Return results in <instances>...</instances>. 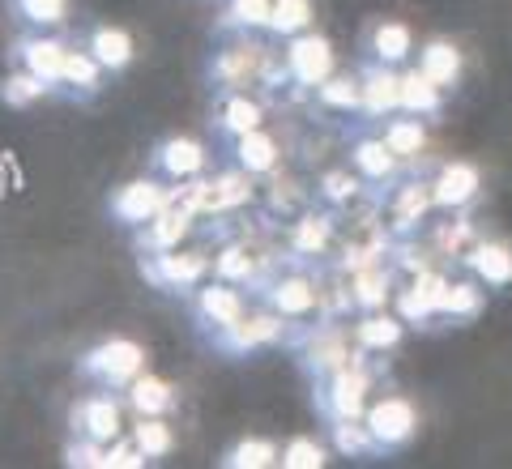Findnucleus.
I'll use <instances>...</instances> for the list:
<instances>
[{
  "instance_id": "19",
  "label": "nucleus",
  "mask_w": 512,
  "mask_h": 469,
  "mask_svg": "<svg viewBox=\"0 0 512 469\" xmlns=\"http://www.w3.org/2000/svg\"><path fill=\"white\" fill-rule=\"evenodd\" d=\"M222 150H227V163L256 175V180H265V175H274L278 163H282V145L265 133V128H256V133H244L235 141H222Z\"/></svg>"
},
{
  "instance_id": "43",
  "label": "nucleus",
  "mask_w": 512,
  "mask_h": 469,
  "mask_svg": "<svg viewBox=\"0 0 512 469\" xmlns=\"http://www.w3.org/2000/svg\"><path fill=\"white\" fill-rule=\"evenodd\" d=\"M431 244H436V252H444V256H461V261H466V252L478 244V231L466 218H448Z\"/></svg>"
},
{
  "instance_id": "21",
  "label": "nucleus",
  "mask_w": 512,
  "mask_h": 469,
  "mask_svg": "<svg viewBox=\"0 0 512 469\" xmlns=\"http://www.w3.org/2000/svg\"><path fill=\"white\" fill-rule=\"evenodd\" d=\"M350 167L363 175V184L372 188H397V175H402V158L389 150V141L384 137H359L350 145Z\"/></svg>"
},
{
  "instance_id": "5",
  "label": "nucleus",
  "mask_w": 512,
  "mask_h": 469,
  "mask_svg": "<svg viewBox=\"0 0 512 469\" xmlns=\"http://www.w3.org/2000/svg\"><path fill=\"white\" fill-rule=\"evenodd\" d=\"M256 299L265 307H274L282 312L286 320H295V325H308V316H325V303H320V286L308 269L291 265L286 269L282 261L274 265V273L256 286Z\"/></svg>"
},
{
  "instance_id": "32",
  "label": "nucleus",
  "mask_w": 512,
  "mask_h": 469,
  "mask_svg": "<svg viewBox=\"0 0 512 469\" xmlns=\"http://www.w3.org/2000/svg\"><path fill=\"white\" fill-rule=\"evenodd\" d=\"M325 440H329V448L338 452V457H355V461H376V457H384L380 444L372 440V431H367L363 418L329 423V427H325Z\"/></svg>"
},
{
  "instance_id": "12",
  "label": "nucleus",
  "mask_w": 512,
  "mask_h": 469,
  "mask_svg": "<svg viewBox=\"0 0 512 469\" xmlns=\"http://www.w3.org/2000/svg\"><path fill=\"white\" fill-rule=\"evenodd\" d=\"M197 209H192L180 192H171V201L167 209L158 214L154 222H146L141 231H133V256H154V252H171V248H180L188 231L197 226Z\"/></svg>"
},
{
  "instance_id": "30",
  "label": "nucleus",
  "mask_w": 512,
  "mask_h": 469,
  "mask_svg": "<svg viewBox=\"0 0 512 469\" xmlns=\"http://www.w3.org/2000/svg\"><path fill=\"white\" fill-rule=\"evenodd\" d=\"M419 69L436 82L440 90H457L461 73H466V60H461V47L448 39H427L419 52Z\"/></svg>"
},
{
  "instance_id": "45",
  "label": "nucleus",
  "mask_w": 512,
  "mask_h": 469,
  "mask_svg": "<svg viewBox=\"0 0 512 469\" xmlns=\"http://www.w3.org/2000/svg\"><path fill=\"white\" fill-rule=\"evenodd\" d=\"M393 239H372V244H350L342 256H338V269L342 273H359V269H372L384 261V248H389Z\"/></svg>"
},
{
  "instance_id": "29",
  "label": "nucleus",
  "mask_w": 512,
  "mask_h": 469,
  "mask_svg": "<svg viewBox=\"0 0 512 469\" xmlns=\"http://www.w3.org/2000/svg\"><path fill=\"white\" fill-rule=\"evenodd\" d=\"M329 239H333L329 218L320 209H303L291 226V235H286V248H291L295 261H316V256L329 252Z\"/></svg>"
},
{
  "instance_id": "10",
  "label": "nucleus",
  "mask_w": 512,
  "mask_h": 469,
  "mask_svg": "<svg viewBox=\"0 0 512 469\" xmlns=\"http://www.w3.org/2000/svg\"><path fill=\"white\" fill-rule=\"evenodd\" d=\"M124 410L128 401L116 388H90L73 401L69 410V435H86L94 444H111L124 435Z\"/></svg>"
},
{
  "instance_id": "18",
  "label": "nucleus",
  "mask_w": 512,
  "mask_h": 469,
  "mask_svg": "<svg viewBox=\"0 0 512 469\" xmlns=\"http://www.w3.org/2000/svg\"><path fill=\"white\" fill-rule=\"evenodd\" d=\"M478 192H483V175L470 163H444L431 175V201H436V209H448V214L470 209L478 201Z\"/></svg>"
},
{
  "instance_id": "40",
  "label": "nucleus",
  "mask_w": 512,
  "mask_h": 469,
  "mask_svg": "<svg viewBox=\"0 0 512 469\" xmlns=\"http://www.w3.org/2000/svg\"><path fill=\"white\" fill-rule=\"evenodd\" d=\"M363 175L350 167V171H325L320 175V188H316V197L325 201V209H346V205H355L359 201V192H363Z\"/></svg>"
},
{
  "instance_id": "23",
  "label": "nucleus",
  "mask_w": 512,
  "mask_h": 469,
  "mask_svg": "<svg viewBox=\"0 0 512 469\" xmlns=\"http://www.w3.org/2000/svg\"><path fill=\"white\" fill-rule=\"evenodd\" d=\"M393 290H397V265H372V269H359L350 273V307L363 316V312H380V307L393 303Z\"/></svg>"
},
{
  "instance_id": "7",
  "label": "nucleus",
  "mask_w": 512,
  "mask_h": 469,
  "mask_svg": "<svg viewBox=\"0 0 512 469\" xmlns=\"http://www.w3.org/2000/svg\"><path fill=\"white\" fill-rule=\"evenodd\" d=\"M252 295L244 286H235V282H222V278H214L210 286H197L188 295V312H192V329H197V337L205 342V337H214V333H222V329H231L235 320H244L248 312H252Z\"/></svg>"
},
{
  "instance_id": "22",
  "label": "nucleus",
  "mask_w": 512,
  "mask_h": 469,
  "mask_svg": "<svg viewBox=\"0 0 512 469\" xmlns=\"http://www.w3.org/2000/svg\"><path fill=\"white\" fill-rule=\"evenodd\" d=\"M82 47L103 64L111 77H120L124 69H133V60H137L133 35H128V30H120V26H107V22H94L86 35H82Z\"/></svg>"
},
{
  "instance_id": "27",
  "label": "nucleus",
  "mask_w": 512,
  "mask_h": 469,
  "mask_svg": "<svg viewBox=\"0 0 512 469\" xmlns=\"http://www.w3.org/2000/svg\"><path fill=\"white\" fill-rule=\"evenodd\" d=\"M124 401H128V410H133V414L167 418V414L175 410V388H171V380L154 376V371H141L137 380H128Z\"/></svg>"
},
{
  "instance_id": "31",
  "label": "nucleus",
  "mask_w": 512,
  "mask_h": 469,
  "mask_svg": "<svg viewBox=\"0 0 512 469\" xmlns=\"http://www.w3.org/2000/svg\"><path fill=\"white\" fill-rule=\"evenodd\" d=\"M380 137L389 141L397 158H419L427 150V120L410 116V111H393L389 120H380Z\"/></svg>"
},
{
  "instance_id": "33",
  "label": "nucleus",
  "mask_w": 512,
  "mask_h": 469,
  "mask_svg": "<svg viewBox=\"0 0 512 469\" xmlns=\"http://www.w3.org/2000/svg\"><path fill=\"white\" fill-rule=\"evenodd\" d=\"M5 9L22 30H64L69 26V0H5Z\"/></svg>"
},
{
  "instance_id": "2",
  "label": "nucleus",
  "mask_w": 512,
  "mask_h": 469,
  "mask_svg": "<svg viewBox=\"0 0 512 469\" xmlns=\"http://www.w3.org/2000/svg\"><path fill=\"white\" fill-rule=\"evenodd\" d=\"M295 329H299L295 320H286L282 312H274V307H265L256 299L244 320H235L231 329L205 337V346H210L218 359H248V354L265 350V346H291Z\"/></svg>"
},
{
  "instance_id": "44",
  "label": "nucleus",
  "mask_w": 512,
  "mask_h": 469,
  "mask_svg": "<svg viewBox=\"0 0 512 469\" xmlns=\"http://www.w3.org/2000/svg\"><path fill=\"white\" fill-rule=\"evenodd\" d=\"M141 465H150V457L137 448L133 435H120V440L103 448V469H141Z\"/></svg>"
},
{
  "instance_id": "37",
  "label": "nucleus",
  "mask_w": 512,
  "mask_h": 469,
  "mask_svg": "<svg viewBox=\"0 0 512 469\" xmlns=\"http://www.w3.org/2000/svg\"><path fill=\"white\" fill-rule=\"evenodd\" d=\"M312 0H274V9H269V26H265V35L269 39H295L303 35V30H312Z\"/></svg>"
},
{
  "instance_id": "3",
  "label": "nucleus",
  "mask_w": 512,
  "mask_h": 469,
  "mask_svg": "<svg viewBox=\"0 0 512 469\" xmlns=\"http://www.w3.org/2000/svg\"><path fill=\"white\" fill-rule=\"evenodd\" d=\"M316 384V418L320 423H346V418H363L367 414V393H372V367L367 354L359 350L355 363H346L342 371H333Z\"/></svg>"
},
{
  "instance_id": "46",
  "label": "nucleus",
  "mask_w": 512,
  "mask_h": 469,
  "mask_svg": "<svg viewBox=\"0 0 512 469\" xmlns=\"http://www.w3.org/2000/svg\"><path fill=\"white\" fill-rule=\"evenodd\" d=\"M103 448L107 444H94V440H86V435H69L60 461L69 469H103Z\"/></svg>"
},
{
  "instance_id": "39",
  "label": "nucleus",
  "mask_w": 512,
  "mask_h": 469,
  "mask_svg": "<svg viewBox=\"0 0 512 469\" xmlns=\"http://www.w3.org/2000/svg\"><path fill=\"white\" fill-rule=\"evenodd\" d=\"M133 440L137 448L146 452L150 461H163L175 452V431L167 418H150V414H137V423H133Z\"/></svg>"
},
{
  "instance_id": "34",
  "label": "nucleus",
  "mask_w": 512,
  "mask_h": 469,
  "mask_svg": "<svg viewBox=\"0 0 512 469\" xmlns=\"http://www.w3.org/2000/svg\"><path fill=\"white\" fill-rule=\"evenodd\" d=\"M43 99H56V90L43 82V77H35L30 69H22V64H13V69L0 77V103L13 107V111H26L35 107Z\"/></svg>"
},
{
  "instance_id": "41",
  "label": "nucleus",
  "mask_w": 512,
  "mask_h": 469,
  "mask_svg": "<svg viewBox=\"0 0 512 469\" xmlns=\"http://www.w3.org/2000/svg\"><path fill=\"white\" fill-rule=\"evenodd\" d=\"M316 103L329 107V111H342V116H363L359 77H329V82L316 90Z\"/></svg>"
},
{
  "instance_id": "9",
  "label": "nucleus",
  "mask_w": 512,
  "mask_h": 469,
  "mask_svg": "<svg viewBox=\"0 0 512 469\" xmlns=\"http://www.w3.org/2000/svg\"><path fill=\"white\" fill-rule=\"evenodd\" d=\"M171 192H175V184H163L158 175L128 180V184L107 192V218L133 235V231H141L146 222H154L158 214H163L167 201H171Z\"/></svg>"
},
{
  "instance_id": "15",
  "label": "nucleus",
  "mask_w": 512,
  "mask_h": 469,
  "mask_svg": "<svg viewBox=\"0 0 512 469\" xmlns=\"http://www.w3.org/2000/svg\"><path fill=\"white\" fill-rule=\"evenodd\" d=\"M359 90H363V116L367 120H389L402 111V73L393 64L363 60L359 64Z\"/></svg>"
},
{
  "instance_id": "8",
  "label": "nucleus",
  "mask_w": 512,
  "mask_h": 469,
  "mask_svg": "<svg viewBox=\"0 0 512 469\" xmlns=\"http://www.w3.org/2000/svg\"><path fill=\"white\" fill-rule=\"evenodd\" d=\"M282 69H286V86H295L299 94H316L338 69V56H333V43L325 35L303 30V35L282 43Z\"/></svg>"
},
{
  "instance_id": "36",
  "label": "nucleus",
  "mask_w": 512,
  "mask_h": 469,
  "mask_svg": "<svg viewBox=\"0 0 512 469\" xmlns=\"http://www.w3.org/2000/svg\"><path fill=\"white\" fill-rule=\"evenodd\" d=\"M402 111H410V116H423V120H440L444 90L431 82L423 69H410V73H402Z\"/></svg>"
},
{
  "instance_id": "20",
  "label": "nucleus",
  "mask_w": 512,
  "mask_h": 469,
  "mask_svg": "<svg viewBox=\"0 0 512 469\" xmlns=\"http://www.w3.org/2000/svg\"><path fill=\"white\" fill-rule=\"evenodd\" d=\"M107 69L94 60L86 47H69V60H64V82H60V99L69 103H94L107 90Z\"/></svg>"
},
{
  "instance_id": "38",
  "label": "nucleus",
  "mask_w": 512,
  "mask_h": 469,
  "mask_svg": "<svg viewBox=\"0 0 512 469\" xmlns=\"http://www.w3.org/2000/svg\"><path fill=\"white\" fill-rule=\"evenodd\" d=\"M278 457H282V444L244 435L239 444H231L227 452H222L218 465H227V469H269V465H278Z\"/></svg>"
},
{
  "instance_id": "25",
  "label": "nucleus",
  "mask_w": 512,
  "mask_h": 469,
  "mask_svg": "<svg viewBox=\"0 0 512 469\" xmlns=\"http://www.w3.org/2000/svg\"><path fill=\"white\" fill-rule=\"evenodd\" d=\"M363 52H367V60H380V64H393V69H402V64L410 60V52H414V35H410L406 22L384 18V22L367 26Z\"/></svg>"
},
{
  "instance_id": "42",
  "label": "nucleus",
  "mask_w": 512,
  "mask_h": 469,
  "mask_svg": "<svg viewBox=\"0 0 512 469\" xmlns=\"http://www.w3.org/2000/svg\"><path fill=\"white\" fill-rule=\"evenodd\" d=\"M329 440L320 444L316 435H295V440H286L282 444V457H278V465L282 469H325L329 465Z\"/></svg>"
},
{
  "instance_id": "16",
  "label": "nucleus",
  "mask_w": 512,
  "mask_h": 469,
  "mask_svg": "<svg viewBox=\"0 0 512 469\" xmlns=\"http://www.w3.org/2000/svg\"><path fill=\"white\" fill-rule=\"evenodd\" d=\"M265 124V103L256 99V90H239V94H214V116L210 128L218 141H235L244 133H256Z\"/></svg>"
},
{
  "instance_id": "35",
  "label": "nucleus",
  "mask_w": 512,
  "mask_h": 469,
  "mask_svg": "<svg viewBox=\"0 0 512 469\" xmlns=\"http://www.w3.org/2000/svg\"><path fill=\"white\" fill-rule=\"evenodd\" d=\"M487 307V295H483V282L474 278H461V282H448V295H444V307H440V320L448 325H470L474 316H483Z\"/></svg>"
},
{
  "instance_id": "14",
  "label": "nucleus",
  "mask_w": 512,
  "mask_h": 469,
  "mask_svg": "<svg viewBox=\"0 0 512 469\" xmlns=\"http://www.w3.org/2000/svg\"><path fill=\"white\" fill-rule=\"evenodd\" d=\"M210 167V150L197 137H167L150 150V175H158L163 184H184L197 180Z\"/></svg>"
},
{
  "instance_id": "24",
  "label": "nucleus",
  "mask_w": 512,
  "mask_h": 469,
  "mask_svg": "<svg viewBox=\"0 0 512 469\" xmlns=\"http://www.w3.org/2000/svg\"><path fill=\"white\" fill-rule=\"evenodd\" d=\"M350 337H355V346L363 354H389L402 346V337H406V320L389 312V307H380V312H363L355 320V329H350Z\"/></svg>"
},
{
  "instance_id": "17",
  "label": "nucleus",
  "mask_w": 512,
  "mask_h": 469,
  "mask_svg": "<svg viewBox=\"0 0 512 469\" xmlns=\"http://www.w3.org/2000/svg\"><path fill=\"white\" fill-rule=\"evenodd\" d=\"M431 209H436V201H431V180L397 184L393 201H389V239H414Z\"/></svg>"
},
{
  "instance_id": "13",
  "label": "nucleus",
  "mask_w": 512,
  "mask_h": 469,
  "mask_svg": "<svg viewBox=\"0 0 512 469\" xmlns=\"http://www.w3.org/2000/svg\"><path fill=\"white\" fill-rule=\"evenodd\" d=\"M363 423L372 431V440L380 444V452L389 457V452L406 448L414 440V431H419V410H414L402 393H389V397H380L376 406H367Z\"/></svg>"
},
{
  "instance_id": "28",
  "label": "nucleus",
  "mask_w": 512,
  "mask_h": 469,
  "mask_svg": "<svg viewBox=\"0 0 512 469\" xmlns=\"http://www.w3.org/2000/svg\"><path fill=\"white\" fill-rule=\"evenodd\" d=\"M466 269L483 286L504 290V286H512V248L495 244V239H478V244L466 252Z\"/></svg>"
},
{
  "instance_id": "26",
  "label": "nucleus",
  "mask_w": 512,
  "mask_h": 469,
  "mask_svg": "<svg viewBox=\"0 0 512 469\" xmlns=\"http://www.w3.org/2000/svg\"><path fill=\"white\" fill-rule=\"evenodd\" d=\"M269 9L274 0H222L218 18H214V35H265L269 26Z\"/></svg>"
},
{
  "instance_id": "47",
  "label": "nucleus",
  "mask_w": 512,
  "mask_h": 469,
  "mask_svg": "<svg viewBox=\"0 0 512 469\" xmlns=\"http://www.w3.org/2000/svg\"><path fill=\"white\" fill-rule=\"evenodd\" d=\"M303 201V188L295 180H286V175H278L274 184H269V209H291Z\"/></svg>"
},
{
  "instance_id": "6",
  "label": "nucleus",
  "mask_w": 512,
  "mask_h": 469,
  "mask_svg": "<svg viewBox=\"0 0 512 469\" xmlns=\"http://www.w3.org/2000/svg\"><path fill=\"white\" fill-rule=\"evenodd\" d=\"M137 273L141 282L163 290V295H192L205 278L214 273V261L197 248H171V252H154V256H137Z\"/></svg>"
},
{
  "instance_id": "11",
  "label": "nucleus",
  "mask_w": 512,
  "mask_h": 469,
  "mask_svg": "<svg viewBox=\"0 0 512 469\" xmlns=\"http://www.w3.org/2000/svg\"><path fill=\"white\" fill-rule=\"evenodd\" d=\"M69 39L60 35V30H22L18 39L9 43V60L30 69L35 77H43L47 86L56 90L60 99V82H64V60H69Z\"/></svg>"
},
{
  "instance_id": "4",
  "label": "nucleus",
  "mask_w": 512,
  "mask_h": 469,
  "mask_svg": "<svg viewBox=\"0 0 512 469\" xmlns=\"http://www.w3.org/2000/svg\"><path fill=\"white\" fill-rule=\"evenodd\" d=\"M146 371V346L133 342V337H107V342L90 346L82 359H77V376L94 388H116L124 393L128 380H137Z\"/></svg>"
},
{
  "instance_id": "1",
  "label": "nucleus",
  "mask_w": 512,
  "mask_h": 469,
  "mask_svg": "<svg viewBox=\"0 0 512 469\" xmlns=\"http://www.w3.org/2000/svg\"><path fill=\"white\" fill-rule=\"evenodd\" d=\"M205 86L214 94H239V90H282L286 69L282 56L269 52L265 39L256 35H227L210 60H205Z\"/></svg>"
}]
</instances>
